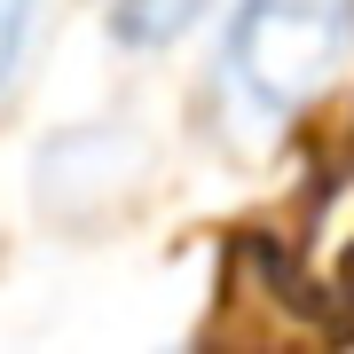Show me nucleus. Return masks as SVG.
Segmentation results:
<instances>
[{
	"label": "nucleus",
	"instance_id": "f257e3e1",
	"mask_svg": "<svg viewBox=\"0 0 354 354\" xmlns=\"http://www.w3.org/2000/svg\"><path fill=\"white\" fill-rule=\"evenodd\" d=\"M354 71V0H228L213 39V111L236 142H276Z\"/></svg>",
	"mask_w": 354,
	"mask_h": 354
},
{
	"label": "nucleus",
	"instance_id": "f03ea898",
	"mask_svg": "<svg viewBox=\"0 0 354 354\" xmlns=\"http://www.w3.org/2000/svg\"><path fill=\"white\" fill-rule=\"evenodd\" d=\"M228 0H102V24H111L118 55H174L181 39H197Z\"/></svg>",
	"mask_w": 354,
	"mask_h": 354
},
{
	"label": "nucleus",
	"instance_id": "7ed1b4c3",
	"mask_svg": "<svg viewBox=\"0 0 354 354\" xmlns=\"http://www.w3.org/2000/svg\"><path fill=\"white\" fill-rule=\"evenodd\" d=\"M39 16H48V0H0V102L24 87L39 55Z\"/></svg>",
	"mask_w": 354,
	"mask_h": 354
}]
</instances>
